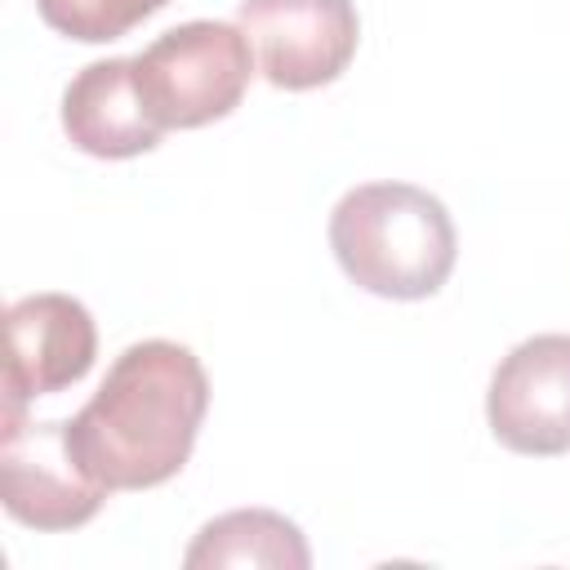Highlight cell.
<instances>
[{
    "label": "cell",
    "instance_id": "10",
    "mask_svg": "<svg viewBox=\"0 0 570 570\" xmlns=\"http://www.w3.org/2000/svg\"><path fill=\"white\" fill-rule=\"evenodd\" d=\"M169 0H36L40 18L80 40V45H107L120 40L125 31H134L142 18H151L156 9H165Z\"/></svg>",
    "mask_w": 570,
    "mask_h": 570
},
{
    "label": "cell",
    "instance_id": "9",
    "mask_svg": "<svg viewBox=\"0 0 570 570\" xmlns=\"http://www.w3.org/2000/svg\"><path fill=\"white\" fill-rule=\"evenodd\" d=\"M187 570L205 566H267V570H307L312 552L303 530L272 508H236L200 525L196 543L183 557Z\"/></svg>",
    "mask_w": 570,
    "mask_h": 570
},
{
    "label": "cell",
    "instance_id": "4",
    "mask_svg": "<svg viewBox=\"0 0 570 570\" xmlns=\"http://www.w3.org/2000/svg\"><path fill=\"white\" fill-rule=\"evenodd\" d=\"M111 490L85 472L62 419L27 423L22 410H4L0 432V499L4 512L31 530L85 525Z\"/></svg>",
    "mask_w": 570,
    "mask_h": 570
},
{
    "label": "cell",
    "instance_id": "1",
    "mask_svg": "<svg viewBox=\"0 0 570 570\" xmlns=\"http://www.w3.org/2000/svg\"><path fill=\"white\" fill-rule=\"evenodd\" d=\"M205 410L209 379L196 352L142 338L111 361L102 387L67 419V432L94 481L107 490H151L183 472Z\"/></svg>",
    "mask_w": 570,
    "mask_h": 570
},
{
    "label": "cell",
    "instance_id": "7",
    "mask_svg": "<svg viewBox=\"0 0 570 570\" xmlns=\"http://www.w3.org/2000/svg\"><path fill=\"white\" fill-rule=\"evenodd\" d=\"M9 365L4 410H22L36 396L80 383L98 356V330L71 294H27L9 307Z\"/></svg>",
    "mask_w": 570,
    "mask_h": 570
},
{
    "label": "cell",
    "instance_id": "2",
    "mask_svg": "<svg viewBox=\"0 0 570 570\" xmlns=\"http://www.w3.org/2000/svg\"><path fill=\"white\" fill-rule=\"evenodd\" d=\"M330 249L352 285L379 298H428L454 272V223L414 183H361L330 214Z\"/></svg>",
    "mask_w": 570,
    "mask_h": 570
},
{
    "label": "cell",
    "instance_id": "5",
    "mask_svg": "<svg viewBox=\"0 0 570 570\" xmlns=\"http://www.w3.org/2000/svg\"><path fill=\"white\" fill-rule=\"evenodd\" d=\"M258 71L276 89H316L347 71L361 22L352 0H240Z\"/></svg>",
    "mask_w": 570,
    "mask_h": 570
},
{
    "label": "cell",
    "instance_id": "3",
    "mask_svg": "<svg viewBox=\"0 0 570 570\" xmlns=\"http://www.w3.org/2000/svg\"><path fill=\"white\" fill-rule=\"evenodd\" d=\"M254 67L249 36L209 18L169 27L134 58L142 102L160 129H200L223 120L240 107Z\"/></svg>",
    "mask_w": 570,
    "mask_h": 570
},
{
    "label": "cell",
    "instance_id": "6",
    "mask_svg": "<svg viewBox=\"0 0 570 570\" xmlns=\"http://www.w3.org/2000/svg\"><path fill=\"white\" fill-rule=\"evenodd\" d=\"M485 419L512 454L552 459L570 450V334L517 343L485 392Z\"/></svg>",
    "mask_w": 570,
    "mask_h": 570
},
{
    "label": "cell",
    "instance_id": "8",
    "mask_svg": "<svg viewBox=\"0 0 570 570\" xmlns=\"http://www.w3.org/2000/svg\"><path fill=\"white\" fill-rule=\"evenodd\" d=\"M62 129L85 156L98 160L142 156L165 134L142 102L134 58H102L80 67L62 94Z\"/></svg>",
    "mask_w": 570,
    "mask_h": 570
}]
</instances>
